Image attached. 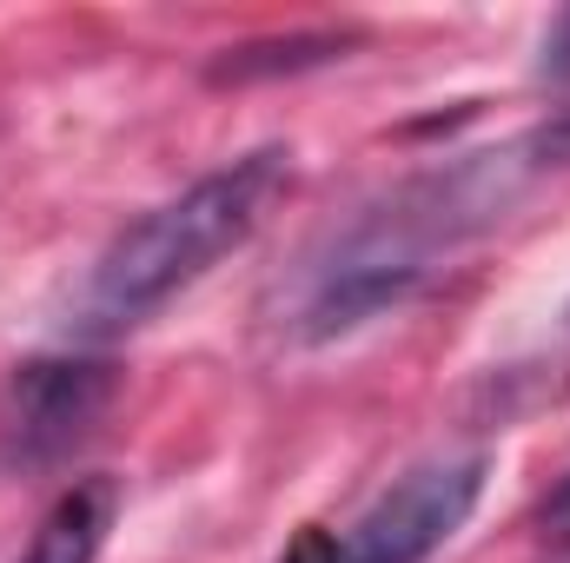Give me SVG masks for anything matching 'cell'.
I'll use <instances>...</instances> for the list:
<instances>
[{
	"label": "cell",
	"instance_id": "obj_8",
	"mask_svg": "<svg viewBox=\"0 0 570 563\" xmlns=\"http://www.w3.org/2000/svg\"><path fill=\"white\" fill-rule=\"evenodd\" d=\"M279 563H338V537L332 531H298V544Z\"/></svg>",
	"mask_w": 570,
	"mask_h": 563
},
{
	"label": "cell",
	"instance_id": "obj_4",
	"mask_svg": "<svg viewBox=\"0 0 570 563\" xmlns=\"http://www.w3.org/2000/svg\"><path fill=\"white\" fill-rule=\"evenodd\" d=\"M114 392H120V378L100 358H33V365H13V378L0 385V457L13 471L60 464L73 444H87L100 431Z\"/></svg>",
	"mask_w": 570,
	"mask_h": 563
},
{
	"label": "cell",
	"instance_id": "obj_3",
	"mask_svg": "<svg viewBox=\"0 0 570 563\" xmlns=\"http://www.w3.org/2000/svg\"><path fill=\"white\" fill-rule=\"evenodd\" d=\"M484 471H491L484 451L412 464L352 517V531H332L338 563H425L471 524V511L484 497Z\"/></svg>",
	"mask_w": 570,
	"mask_h": 563
},
{
	"label": "cell",
	"instance_id": "obj_7",
	"mask_svg": "<svg viewBox=\"0 0 570 563\" xmlns=\"http://www.w3.org/2000/svg\"><path fill=\"white\" fill-rule=\"evenodd\" d=\"M531 531H538V544L570 551V477H558V484L538 497V511H531Z\"/></svg>",
	"mask_w": 570,
	"mask_h": 563
},
{
	"label": "cell",
	"instance_id": "obj_9",
	"mask_svg": "<svg viewBox=\"0 0 570 563\" xmlns=\"http://www.w3.org/2000/svg\"><path fill=\"white\" fill-rule=\"evenodd\" d=\"M544 73L551 80H570V13L551 27V40H544Z\"/></svg>",
	"mask_w": 570,
	"mask_h": 563
},
{
	"label": "cell",
	"instance_id": "obj_1",
	"mask_svg": "<svg viewBox=\"0 0 570 563\" xmlns=\"http://www.w3.org/2000/svg\"><path fill=\"white\" fill-rule=\"evenodd\" d=\"M558 166H570V134L551 120L538 134H518L484 152H458L431 172L399 179L305 259V273L292 285V312H285L292 332L318 345L405 305L425 279L444 273V259L498 233Z\"/></svg>",
	"mask_w": 570,
	"mask_h": 563
},
{
	"label": "cell",
	"instance_id": "obj_2",
	"mask_svg": "<svg viewBox=\"0 0 570 563\" xmlns=\"http://www.w3.org/2000/svg\"><path fill=\"white\" fill-rule=\"evenodd\" d=\"M285 186H292V152L259 146V152H239L219 172L193 179L166 206L140 213L87 266V279L67 305V332L73 338H120V332L146 325L173 292H186L226 253H239L266 226V213L279 206Z\"/></svg>",
	"mask_w": 570,
	"mask_h": 563
},
{
	"label": "cell",
	"instance_id": "obj_6",
	"mask_svg": "<svg viewBox=\"0 0 570 563\" xmlns=\"http://www.w3.org/2000/svg\"><path fill=\"white\" fill-rule=\"evenodd\" d=\"M345 53V33H292V40H273V47H239L233 60L213 67V80H253V73H292V67H318Z\"/></svg>",
	"mask_w": 570,
	"mask_h": 563
},
{
	"label": "cell",
	"instance_id": "obj_5",
	"mask_svg": "<svg viewBox=\"0 0 570 563\" xmlns=\"http://www.w3.org/2000/svg\"><path fill=\"white\" fill-rule=\"evenodd\" d=\"M114 517H120V484L114 477H80L53 497V511L40 517L20 563H100Z\"/></svg>",
	"mask_w": 570,
	"mask_h": 563
}]
</instances>
